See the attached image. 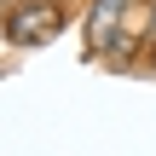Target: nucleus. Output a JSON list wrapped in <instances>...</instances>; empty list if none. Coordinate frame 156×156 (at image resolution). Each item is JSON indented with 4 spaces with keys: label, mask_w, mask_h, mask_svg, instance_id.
I'll use <instances>...</instances> for the list:
<instances>
[{
    "label": "nucleus",
    "mask_w": 156,
    "mask_h": 156,
    "mask_svg": "<svg viewBox=\"0 0 156 156\" xmlns=\"http://www.w3.org/2000/svg\"><path fill=\"white\" fill-rule=\"evenodd\" d=\"M64 23H69L64 0H6V17H0V29H6L12 46H41V41H52Z\"/></svg>",
    "instance_id": "1"
},
{
    "label": "nucleus",
    "mask_w": 156,
    "mask_h": 156,
    "mask_svg": "<svg viewBox=\"0 0 156 156\" xmlns=\"http://www.w3.org/2000/svg\"><path fill=\"white\" fill-rule=\"evenodd\" d=\"M139 0H93L87 6V52H110V41H116V29L127 23V12H133Z\"/></svg>",
    "instance_id": "2"
},
{
    "label": "nucleus",
    "mask_w": 156,
    "mask_h": 156,
    "mask_svg": "<svg viewBox=\"0 0 156 156\" xmlns=\"http://www.w3.org/2000/svg\"><path fill=\"white\" fill-rule=\"evenodd\" d=\"M139 52H151V12H145V0L127 12V23L116 29V41H110L104 58H110V64H133Z\"/></svg>",
    "instance_id": "3"
},
{
    "label": "nucleus",
    "mask_w": 156,
    "mask_h": 156,
    "mask_svg": "<svg viewBox=\"0 0 156 156\" xmlns=\"http://www.w3.org/2000/svg\"><path fill=\"white\" fill-rule=\"evenodd\" d=\"M145 12H151V52H156V0H145Z\"/></svg>",
    "instance_id": "4"
}]
</instances>
